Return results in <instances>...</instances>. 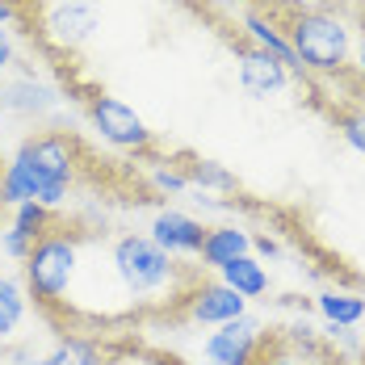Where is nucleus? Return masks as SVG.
<instances>
[{
    "label": "nucleus",
    "mask_w": 365,
    "mask_h": 365,
    "mask_svg": "<svg viewBox=\"0 0 365 365\" xmlns=\"http://www.w3.org/2000/svg\"><path fill=\"white\" fill-rule=\"evenodd\" d=\"M244 30H248V38H252V46L269 51V55H273V59H282L294 76H302V68H298V59H294V51H290V38L282 34L273 21H264L260 13H248V17H244Z\"/></svg>",
    "instance_id": "nucleus-14"
},
{
    "label": "nucleus",
    "mask_w": 365,
    "mask_h": 365,
    "mask_svg": "<svg viewBox=\"0 0 365 365\" xmlns=\"http://www.w3.org/2000/svg\"><path fill=\"white\" fill-rule=\"evenodd\" d=\"M26 307H30V290H26V282L0 273V340H9L13 331L21 328Z\"/></svg>",
    "instance_id": "nucleus-15"
},
{
    "label": "nucleus",
    "mask_w": 365,
    "mask_h": 365,
    "mask_svg": "<svg viewBox=\"0 0 365 365\" xmlns=\"http://www.w3.org/2000/svg\"><path fill=\"white\" fill-rule=\"evenodd\" d=\"M0 248H4V256H13V260H26L30 248H34V240H26V235L9 222V227H0Z\"/></svg>",
    "instance_id": "nucleus-22"
},
{
    "label": "nucleus",
    "mask_w": 365,
    "mask_h": 365,
    "mask_svg": "<svg viewBox=\"0 0 365 365\" xmlns=\"http://www.w3.org/2000/svg\"><path fill=\"white\" fill-rule=\"evenodd\" d=\"M222 286H231V290L240 294V298H264L269 294V269H264V260L256 252L240 256V260H231V264H222Z\"/></svg>",
    "instance_id": "nucleus-12"
},
{
    "label": "nucleus",
    "mask_w": 365,
    "mask_h": 365,
    "mask_svg": "<svg viewBox=\"0 0 365 365\" xmlns=\"http://www.w3.org/2000/svg\"><path fill=\"white\" fill-rule=\"evenodd\" d=\"M17 63V51H13V38H9V30H0V72H9Z\"/></svg>",
    "instance_id": "nucleus-24"
},
{
    "label": "nucleus",
    "mask_w": 365,
    "mask_h": 365,
    "mask_svg": "<svg viewBox=\"0 0 365 365\" xmlns=\"http://www.w3.org/2000/svg\"><path fill=\"white\" fill-rule=\"evenodd\" d=\"M110 269L135 315H143L151 307H164V302L177 307L197 286L193 273L177 256H168L151 235H139V231H126L110 244Z\"/></svg>",
    "instance_id": "nucleus-2"
},
{
    "label": "nucleus",
    "mask_w": 365,
    "mask_h": 365,
    "mask_svg": "<svg viewBox=\"0 0 365 365\" xmlns=\"http://www.w3.org/2000/svg\"><path fill=\"white\" fill-rule=\"evenodd\" d=\"M0 106L13 113H42L51 106V88L46 84H38L34 72L26 68V72L17 76V80H9L4 88H0Z\"/></svg>",
    "instance_id": "nucleus-13"
},
{
    "label": "nucleus",
    "mask_w": 365,
    "mask_h": 365,
    "mask_svg": "<svg viewBox=\"0 0 365 365\" xmlns=\"http://www.w3.org/2000/svg\"><path fill=\"white\" fill-rule=\"evenodd\" d=\"M252 365H307V361L294 353V344L286 340V336H260Z\"/></svg>",
    "instance_id": "nucleus-20"
},
{
    "label": "nucleus",
    "mask_w": 365,
    "mask_h": 365,
    "mask_svg": "<svg viewBox=\"0 0 365 365\" xmlns=\"http://www.w3.org/2000/svg\"><path fill=\"white\" fill-rule=\"evenodd\" d=\"M0 210H4V197H0Z\"/></svg>",
    "instance_id": "nucleus-28"
},
{
    "label": "nucleus",
    "mask_w": 365,
    "mask_h": 365,
    "mask_svg": "<svg viewBox=\"0 0 365 365\" xmlns=\"http://www.w3.org/2000/svg\"><path fill=\"white\" fill-rule=\"evenodd\" d=\"M13 227H17L26 240H38V235H46V231L55 227V210H46V206H38V202H21V206H13Z\"/></svg>",
    "instance_id": "nucleus-19"
},
{
    "label": "nucleus",
    "mask_w": 365,
    "mask_h": 365,
    "mask_svg": "<svg viewBox=\"0 0 365 365\" xmlns=\"http://www.w3.org/2000/svg\"><path fill=\"white\" fill-rule=\"evenodd\" d=\"M260 336H264L260 319L256 315H240V319H227V324H219L210 331L202 353H206V361H215V365H252Z\"/></svg>",
    "instance_id": "nucleus-8"
},
{
    "label": "nucleus",
    "mask_w": 365,
    "mask_h": 365,
    "mask_svg": "<svg viewBox=\"0 0 365 365\" xmlns=\"http://www.w3.org/2000/svg\"><path fill=\"white\" fill-rule=\"evenodd\" d=\"M84 113H88L93 130L110 147L126 151V155H151V130L126 101H118L110 93H88L84 97Z\"/></svg>",
    "instance_id": "nucleus-5"
},
{
    "label": "nucleus",
    "mask_w": 365,
    "mask_h": 365,
    "mask_svg": "<svg viewBox=\"0 0 365 365\" xmlns=\"http://www.w3.org/2000/svg\"><path fill=\"white\" fill-rule=\"evenodd\" d=\"M206 365H215V361H206Z\"/></svg>",
    "instance_id": "nucleus-29"
},
{
    "label": "nucleus",
    "mask_w": 365,
    "mask_h": 365,
    "mask_svg": "<svg viewBox=\"0 0 365 365\" xmlns=\"http://www.w3.org/2000/svg\"><path fill=\"white\" fill-rule=\"evenodd\" d=\"M181 307L193 324H206V328H219L227 319L248 315V298H240V294L231 290V286H222V282H197L193 290L185 294Z\"/></svg>",
    "instance_id": "nucleus-9"
},
{
    "label": "nucleus",
    "mask_w": 365,
    "mask_h": 365,
    "mask_svg": "<svg viewBox=\"0 0 365 365\" xmlns=\"http://www.w3.org/2000/svg\"><path fill=\"white\" fill-rule=\"evenodd\" d=\"M21 21V9L13 4V0H0V30H9V26H17Z\"/></svg>",
    "instance_id": "nucleus-25"
},
{
    "label": "nucleus",
    "mask_w": 365,
    "mask_h": 365,
    "mask_svg": "<svg viewBox=\"0 0 365 365\" xmlns=\"http://www.w3.org/2000/svg\"><path fill=\"white\" fill-rule=\"evenodd\" d=\"M361 365H365V336H361Z\"/></svg>",
    "instance_id": "nucleus-27"
},
{
    "label": "nucleus",
    "mask_w": 365,
    "mask_h": 365,
    "mask_svg": "<svg viewBox=\"0 0 365 365\" xmlns=\"http://www.w3.org/2000/svg\"><path fill=\"white\" fill-rule=\"evenodd\" d=\"M353 68H357L361 80H365V26H361V34H357V42H353Z\"/></svg>",
    "instance_id": "nucleus-26"
},
{
    "label": "nucleus",
    "mask_w": 365,
    "mask_h": 365,
    "mask_svg": "<svg viewBox=\"0 0 365 365\" xmlns=\"http://www.w3.org/2000/svg\"><path fill=\"white\" fill-rule=\"evenodd\" d=\"M336 126H340V139L344 147H353L357 155H365V110H349L336 118Z\"/></svg>",
    "instance_id": "nucleus-21"
},
{
    "label": "nucleus",
    "mask_w": 365,
    "mask_h": 365,
    "mask_svg": "<svg viewBox=\"0 0 365 365\" xmlns=\"http://www.w3.org/2000/svg\"><path fill=\"white\" fill-rule=\"evenodd\" d=\"M151 181H155L160 193H185V189H189L185 173H177V168H155V173H151Z\"/></svg>",
    "instance_id": "nucleus-23"
},
{
    "label": "nucleus",
    "mask_w": 365,
    "mask_h": 365,
    "mask_svg": "<svg viewBox=\"0 0 365 365\" xmlns=\"http://www.w3.org/2000/svg\"><path fill=\"white\" fill-rule=\"evenodd\" d=\"M252 252V231H244L240 222H219V227H206V244H202V269H222L231 260Z\"/></svg>",
    "instance_id": "nucleus-11"
},
{
    "label": "nucleus",
    "mask_w": 365,
    "mask_h": 365,
    "mask_svg": "<svg viewBox=\"0 0 365 365\" xmlns=\"http://www.w3.org/2000/svg\"><path fill=\"white\" fill-rule=\"evenodd\" d=\"M76 164H80V147L63 130H46L30 135L21 151L0 168V197L4 206H21L38 202L46 210H59L68 202V189L76 181Z\"/></svg>",
    "instance_id": "nucleus-1"
},
{
    "label": "nucleus",
    "mask_w": 365,
    "mask_h": 365,
    "mask_svg": "<svg viewBox=\"0 0 365 365\" xmlns=\"http://www.w3.org/2000/svg\"><path fill=\"white\" fill-rule=\"evenodd\" d=\"M189 189H202V193H235V177L222 168L219 160H189L181 164Z\"/></svg>",
    "instance_id": "nucleus-17"
},
{
    "label": "nucleus",
    "mask_w": 365,
    "mask_h": 365,
    "mask_svg": "<svg viewBox=\"0 0 365 365\" xmlns=\"http://www.w3.org/2000/svg\"><path fill=\"white\" fill-rule=\"evenodd\" d=\"M151 240L168 256H197L206 244V222H197L185 210H160L151 219Z\"/></svg>",
    "instance_id": "nucleus-10"
},
{
    "label": "nucleus",
    "mask_w": 365,
    "mask_h": 365,
    "mask_svg": "<svg viewBox=\"0 0 365 365\" xmlns=\"http://www.w3.org/2000/svg\"><path fill=\"white\" fill-rule=\"evenodd\" d=\"M38 365H101V344L80 340V336H63V340L55 344V353L42 357Z\"/></svg>",
    "instance_id": "nucleus-18"
},
{
    "label": "nucleus",
    "mask_w": 365,
    "mask_h": 365,
    "mask_svg": "<svg viewBox=\"0 0 365 365\" xmlns=\"http://www.w3.org/2000/svg\"><path fill=\"white\" fill-rule=\"evenodd\" d=\"M80 240L84 231H72V227H51L46 235H38L30 256L21 260V273H26V290L42 311H59V302L72 294L76 269H80Z\"/></svg>",
    "instance_id": "nucleus-3"
},
{
    "label": "nucleus",
    "mask_w": 365,
    "mask_h": 365,
    "mask_svg": "<svg viewBox=\"0 0 365 365\" xmlns=\"http://www.w3.org/2000/svg\"><path fill=\"white\" fill-rule=\"evenodd\" d=\"M315 307H319V315L336 324V328H353V324H361L365 319V298L361 294H344V290H324L315 298Z\"/></svg>",
    "instance_id": "nucleus-16"
},
{
    "label": "nucleus",
    "mask_w": 365,
    "mask_h": 365,
    "mask_svg": "<svg viewBox=\"0 0 365 365\" xmlns=\"http://www.w3.org/2000/svg\"><path fill=\"white\" fill-rule=\"evenodd\" d=\"M101 30V9L97 0H55L42 17V38L55 42L59 51H76Z\"/></svg>",
    "instance_id": "nucleus-6"
},
{
    "label": "nucleus",
    "mask_w": 365,
    "mask_h": 365,
    "mask_svg": "<svg viewBox=\"0 0 365 365\" xmlns=\"http://www.w3.org/2000/svg\"><path fill=\"white\" fill-rule=\"evenodd\" d=\"M290 84H294V72L282 59H273L269 51H260V46L240 51V88L252 101H277V97L290 93Z\"/></svg>",
    "instance_id": "nucleus-7"
},
{
    "label": "nucleus",
    "mask_w": 365,
    "mask_h": 365,
    "mask_svg": "<svg viewBox=\"0 0 365 365\" xmlns=\"http://www.w3.org/2000/svg\"><path fill=\"white\" fill-rule=\"evenodd\" d=\"M290 51L302 72L336 76L353 63V21L336 9H307L290 21Z\"/></svg>",
    "instance_id": "nucleus-4"
}]
</instances>
